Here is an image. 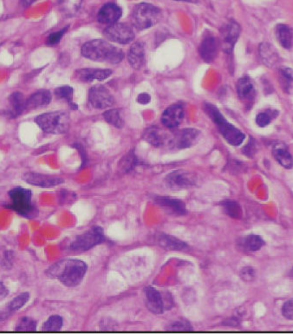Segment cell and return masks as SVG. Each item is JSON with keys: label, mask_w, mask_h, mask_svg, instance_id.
<instances>
[{"label": "cell", "mask_w": 293, "mask_h": 334, "mask_svg": "<svg viewBox=\"0 0 293 334\" xmlns=\"http://www.w3.org/2000/svg\"><path fill=\"white\" fill-rule=\"evenodd\" d=\"M88 100L92 106L101 110L112 106L115 103L114 96L111 95L110 91L101 85L89 89Z\"/></svg>", "instance_id": "obj_12"}, {"label": "cell", "mask_w": 293, "mask_h": 334, "mask_svg": "<svg viewBox=\"0 0 293 334\" xmlns=\"http://www.w3.org/2000/svg\"><path fill=\"white\" fill-rule=\"evenodd\" d=\"M291 276L293 278V268H292V270H291Z\"/></svg>", "instance_id": "obj_49"}, {"label": "cell", "mask_w": 293, "mask_h": 334, "mask_svg": "<svg viewBox=\"0 0 293 334\" xmlns=\"http://www.w3.org/2000/svg\"><path fill=\"white\" fill-rule=\"evenodd\" d=\"M68 27L64 28V29L61 30L59 31H57V32H54V33L51 34L49 37H48L47 44L49 45H54V44H57L59 43V41L62 39V36L63 34L65 33Z\"/></svg>", "instance_id": "obj_43"}, {"label": "cell", "mask_w": 293, "mask_h": 334, "mask_svg": "<svg viewBox=\"0 0 293 334\" xmlns=\"http://www.w3.org/2000/svg\"><path fill=\"white\" fill-rule=\"evenodd\" d=\"M52 101V94L49 91H39L33 95H30L26 101L27 109H35L38 107L45 106L51 103Z\"/></svg>", "instance_id": "obj_28"}, {"label": "cell", "mask_w": 293, "mask_h": 334, "mask_svg": "<svg viewBox=\"0 0 293 334\" xmlns=\"http://www.w3.org/2000/svg\"><path fill=\"white\" fill-rule=\"evenodd\" d=\"M221 46L227 54H231L240 34V26L234 21L227 23L220 30Z\"/></svg>", "instance_id": "obj_11"}, {"label": "cell", "mask_w": 293, "mask_h": 334, "mask_svg": "<svg viewBox=\"0 0 293 334\" xmlns=\"http://www.w3.org/2000/svg\"><path fill=\"white\" fill-rule=\"evenodd\" d=\"M265 245L264 239L260 235H247L240 240V246L250 252H256Z\"/></svg>", "instance_id": "obj_29"}, {"label": "cell", "mask_w": 293, "mask_h": 334, "mask_svg": "<svg viewBox=\"0 0 293 334\" xmlns=\"http://www.w3.org/2000/svg\"><path fill=\"white\" fill-rule=\"evenodd\" d=\"M103 35L107 39L111 42L121 44L132 42L135 37L133 30L128 25L122 23H115L113 25L108 26L103 31Z\"/></svg>", "instance_id": "obj_8"}, {"label": "cell", "mask_w": 293, "mask_h": 334, "mask_svg": "<svg viewBox=\"0 0 293 334\" xmlns=\"http://www.w3.org/2000/svg\"><path fill=\"white\" fill-rule=\"evenodd\" d=\"M205 111L208 115L209 118L217 125L219 131L227 143L235 147L239 146L243 143L246 138L245 134L230 122H228L227 119L220 113V110H218V108L211 103H205Z\"/></svg>", "instance_id": "obj_3"}, {"label": "cell", "mask_w": 293, "mask_h": 334, "mask_svg": "<svg viewBox=\"0 0 293 334\" xmlns=\"http://www.w3.org/2000/svg\"><path fill=\"white\" fill-rule=\"evenodd\" d=\"M237 93L242 100L253 99L255 95V87L252 79L248 77H240L237 82Z\"/></svg>", "instance_id": "obj_26"}, {"label": "cell", "mask_w": 293, "mask_h": 334, "mask_svg": "<svg viewBox=\"0 0 293 334\" xmlns=\"http://www.w3.org/2000/svg\"><path fill=\"white\" fill-rule=\"evenodd\" d=\"M143 138L146 143H149L154 147L160 148L163 146L169 147L172 134L157 127H150L145 130L143 134Z\"/></svg>", "instance_id": "obj_15"}, {"label": "cell", "mask_w": 293, "mask_h": 334, "mask_svg": "<svg viewBox=\"0 0 293 334\" xmlns=\"http://www.w3.org/2000/svg\"><path fill=\"white\" fill-rule=\"evenodd\" d=\"M155 241L159 246L167 250H171V251H174V250L179 251V250H183L187 247V244L180 239L176 238L172 235L162 234V233L156 235Z\"/></svg>", "instance_id": "obj_24"}, {"label": "cell", "mask_w": 293, "mask_h": 334, "mask_svg": "<svg viewBox=\"0 0 293 334\" xmlns=\"http://www.w3.org/2000/svg\"><path fill=\"white\" fill-rule=\"evenodd\" d=\"M150 101L151 96L148 95L147 93H142V94H140V95L137 96V102H138L140 104L145 105V104L150 103Z\"/></svg>", "instance_id": "obj_45"}, {"label": "cell", "mask_w": 293, "mask_h": 334, "mask_svg": "<svg viewBox=\"0 0 293 334\" xmlns=\"http://www.w3.org/2000/svg\"><path fill=\"white\" fill-rule=\"evenodd\" d=\"M8 294V290L4 286L3 283L0 282V301H2L4 298L6 297Z\"/></svg>", "instance_id": "obj_46"}, {"label": "cell", "mask_w": 293, "mask_h": 334, "mask_svg": "<svg viewBox=\"0 0 293 334\" xmlns=\"http://www.w3.org/2000/svg\"><path fill=\"white\" fill-rule=\"evenodd\" d=\"M239 277L246 282H252L256 277V271L252 267H245L240 270Z\"/></svg>", "instance_id": "obj_40"}, {"label": "cell", "mask_w": 293, "mask_h": 334, "mask_svg": "<svg viewBox=\"0 0 293 334\" xmlns=\"http://www.w3.org/2000/svg\"><path fill=\"white\" fill-rule=\"evenodd\" d=\"M201 132L196 129H183L172 134L169 147L184 150L193 147L199 141Z\"/></svg>", "instance_id": "obj_10"}, {"label": "cell", "mask_w": 293, "mask_h": 334, "mask_svg": "<svg viewBox=\"0 0 293 334\" xmlns=\"http://www.w3.org/2000/svg\"><path fill=\"white\" fill-rule=\"evenodd\" d=\"M105 240L103 228L95 226L88 231L78 235L74 239L70 245V249L77 252H85L99 245Z\"/></svg>", "instance_id": "obj_7"}, {"label": "cell", "mask_w": 293, "mask_h": 334, "mask_svg": "<svg viewBox=\"0 0 293 334\" xmlns=\"http://www.w3.org/2000/svg\"><path fill=\"white\" fill-rule=\"evenodd\" d=\"M184 118V110L181 105L174 104L169 106L161 116V122L169 129L177 128Z\"/></svg>", "instance_id": "obj_18"}, {"label": "cell", "mask_w": 293, "mask_h": 334, "mask_svg": "<svg viewBox=\"0 0 293 334\" xmlns=\"http://www.w3.org/2000/svg\"><path fill=\"white\" fill-rule=\"evenodd\" d=\"M26 101L25 95L21 92L15 91L9 96V103L11 107L10 110V115L11 118H16L23 113L25 110H27Z\"/></svg>", "instance_id": "obj_27"}, {"label": "cell", "mask_w": 293, "mask_h": 334, "mask_svg": "<svg viewBox=\"0 0 293 334\" xmlns=\"http://www.w3.org/2000/svg\"><path fill=\"white\" fill-rule=\"evenodd\" d=\"M29 299V293H22V294H19L9 303V305H8L9 311H10V312H15L17 310L22 308L23 306L28 302Z\"/></svg>", "instance_id": "obj_37"}, {"label": "cell", "mask_w": 293, "mask_h": 334, "mask_svg": "<svg viewBox=\"0 0 293 334\" xmlns=\"http://www.w3.org/2000/svg\"><path fill=\"white\" fill-rule=\"evenodd\" d=\"M82 54L89 60L96 62L118 63L124 58L121 49L102 39L89 41L83 45Z\"/></svg>", "instance_id": "obj_2"}, {"label": "cell", "mask_w": 293, "mask_h": 334, "mask_svg": "<svg viewBox=\"0 0 293 334\" xmlns=\"http://www.w3.org/2000/svg\"><path fill=\"white\" fill-rule=\"evenodd\" d=\"M279 116V111L274 110H267L260 112L256 116V124L260 128H264L271 123V121Z\"/></svg>", "instance_id": "obj_32"}, {"label": "cell", "mask_w": 293, "mask_h": 334, "mask_svg": "<svg viewBox=\"0 0 293 334\" xmlns=\"http://www.w3.org/2000/svg\"><path fill=\"white\" fill-rule=\"evenodd\" d=\"M35 121L45 133L60 135L67 132L70 128V116L63 111L50 112L38 116Z\"/></svg>", "instance_id": "obj_5"}, {"label": "cell", "mask_w": 293, "mask_h": 334, "mask_svg": "<svg viewBox=\"0 0 293 334\" xmlns=\"http://www.w3.org/2000/svg\"><path fill=\"white\" fill-rule=\"evenodd\" d=\"M259 55L261 62L269 68L276 67L279 64L280 59L276 48L267 42L261 43L259 46Z\"/></svg>", "instance_id": "obj_20"}, {"label": "cell", "mask_w": 293, "mask_h": 334, "mask_svg": "<svg viewBox=\"0 0 293 334\" xmlns=\"http://www.w3.org/2000/svg\"><path fill=\"white\" fill-rule=\"evenodd\" d=\"M279 81L283 90L289 93L293 87V70L288 67H284L279 70Z\"/></svg>", "instance_id": "obj_31"}, {"label": "cell", "mask_w": 293, "mask_h": 334, "mask_svg": "<svg viewBox=\"0 0 293 334\" xmlns=\"http://www.w3.org/2000/svg\"><path fill=\"white\" fill-rule=\"evenodd\" d=\"M8 194L11 198V204L6 205L7 208L29 219L37 215V211L32 202L31 191L22 187H17L9 191Z\"/></svg>", "instance_id": "obj_4"}, {"label": "cell", "mask_w": 293, "mask_h": 334, "mask_svg": "<svg viewBox=\"0 0 293 334\" xmlns=\"http://www.w3.org/2000/svg\"><path fill=\"white\" fill-rule=\"evenodd\" d=\"M103 118L110 124L113 125L118 129H121L124 125V121L119 110H107L103 114Z\"/></svg>", "instance_id": "obj_34"}, {"label": "cell", "mask_w": 293, "mask_h": 334, "mask_svg": "<svg viewBox=\"0 0 293 334\" xmlns=\"http://www.w3.org/2000/svg\"><path fill=\"white\" fill-rule=\"evenodd\" d=\"M220 206L222 207L224 212L227 213L228 216L234 219H241L243 212L241 206L238 204V202L231 199H227L220 202Z\"/></svg>", "instance_id": "obj_30"}, {"label": "cell", "mask_w": 293, "mask_h": 334, "mask_svg": "<svg viewBox=\"0 0 293 334\" xmlns=\"http://www.w3.org/2000/svg\"><path fill=\"white\" fill-rule=\"evenodd\" d=\"M257 148H256V143H255V140L251 138L249 141L248 144L246 145V147L243 149V153L246 154V156H249V157H253L254 154H256Z\"/></svg>", "instance_id": "obj_44"}, {"label": "cell", "mask_w": 293, "mask_h": 334, "mask_svg": "<svg viewBox=\"0 0 293 334\" xmlns=\"http://www.w3.org/2000/svg\"><path fill=\"white\" fill-rule=\"evenodd\" d=\"M88 266L85 261L77 259H65L56 262L48 268L46 273L52 279H58L64 286H79L85 279Z\"/></svg>", "instance_id": "obj_1"}, {"label": "cell", "mask_w": 293, "mask_h": 334, "mask_svg": "<svg viewBox=\"0 0 293 334\" xmlns=\"http://www.w3.org/2000/svg\"><path fill=\"white\" fill-rule=\"evenodd\" d=\"M218 48H219V41L216 37H213V35H206L203 37L200 48L199 52L202 59L205 62H213L214 59H216L218 54Z\"/></svg>", "instance_id": "obj_17"}, {"label": "cell", "mask_w": 293, "mask_h": 334, "mask_svg": "<svg viewBox=\"0 0 293 334\" xmlns=\"http://www.w3.org/2000/svg\"><path fill=\"white\" fill-rule=\"evenodd\" d=\"M272 154L276 161L279 162L283 168L291 169L293 168V156L290 153L288 148L284 143H277L272 149Z\"/></svg>", "instance_id": "obj_22"}, {"label": "cell", "mask_w": 293, "mask_h": 334, "mask_svg": "<svg viewBox=\"0 0 293 334\" xmlns=\"http://www.w3.org/2000/svg\"><path fill=\"white\" fill-rule=\"evenodd\" d=\"M129 64L135 69H141L145 63V49L142 43H135L129 49L128 54Z\"/></svg>", "instance_id": "obj_23"}, {"label": "cell", "mask_w": 293, "mask_h": 334, "mask_svg": "<svg viewBox=\"0 0 293 334\" xmlns=\"http://www.w3.org/2000/svg\"><path fill=\"white\" fill-rule=\"evenodd\" d=\"M37 330V322L29 317H25L19 320L16 331L19 332H34Z\"/></svg>", "instance_id": "obj_39"}, {"label": "cell", "mask_w": 293, "mask_h": 334, "mask_svg": "<svg viewBox=\"0 0 293 334\" xmlns=\"http://www.w3.org/2000/svg\"><path fill=\"white\" fill-rule=\"evenodd\" d=\"M137 163H138V159L136 157V154L134 153V151H130L129 153L125 154L124 156L121 158V161L119 162V167L123 172L128 173L136 168Z\"/></svg>", "instance_id": "obj_33"}, {"label": "cell", "mask_w": 293, "mask_h": 334, "mask_svg": "<svg viewBox=\"0 0 293 334\" xmlns=\"http://www.w3.org/2000/svg\"><path fill=\"white\" fill-rule=\"evenodd\" d=\"M55 94L57 97H59L60 99L65 100L70 104V107L77 110V105L73 103V89L70 87V86H62V87H59L56 89Z\"/></svg>", "instance_id": "obj_35"}, {"label": "cell", "mask_w": 293, "mask_h": 334, "mask_svg": "<svg viewBox=\"0 0 293 334\" xmlns=\"http://www.w3.org/2000/svg\"><path fill=\"white\" fill-rule=\"evenodd\" d=\"M154 202L167 213L180 216L187 213L186 204L180 199L172 198L169 196H155Z\"/></svg>", "instance_id": "obj_14"}, {"label": "cell", "mask_w": 293, "mask_h": 334, "mask_svg": "<svg viewBox=\"0 0 293 334\" xmlns=\"http://www.w3.org/2000/svg\"><path fill=\"white\" fill-rule=\"evenodd\" d=\"M82 1L83 0H59V4L62 11L69 14H73L79 10Z\"/></svg>", "instance_id": "obj_38"}, {"label": "cell", "mask_w": 293, "mask_h": 334, "mask_svg": "<svg viewBox=\"0 0 293 334\" xmlns=\"http://www.w3.org/2000/svg\"><path fill=\"white\" fill-rule=\"evenodd\" d=\"M121 14L122 11L121 8L116 4L109 3L104 4L103 7L101 8L97 15V19L101 24L111 26L115 23H117L121 17Z\"/></svg>", "instance_id": "obj_19"}, {"label": "cell", "mask_w": 293, "mask_h": 334, "mask_svg": "<svg viewBox=\"0 0 293 334\" xmlns=\"http://www.w3.org/2000/svg\"><path fill=\"white\" fill-rule=\"evenodd\" d=\"M196 176L185 170H176L166 177L167 186L172 190H181L196 184Z\"/></svg>", "instance_id": "obj_9"}, {"label": "cell", "mask_w": 293, "mask_h": 334, "mask_svg": "<svg viewBox=\"0 0 293 334\" xmlns=\"http://www.w3.org/2000/svg\"><path fill=\"white\" fill-rule=\"evenodd\" d=\"M37 0H20V3L24 7H29L31 4L35 3Z\"/></svg>", "instance_id": "obj_47"}, {"label": "cell", "mask_w": 293, "mask_h": 334, "mask_svg": "<svg viewBox=\"0 0 293 334\" xmlns=\"http://www.w3.org/2000/svg\"><path fill=\"white\" fill-rule=\"evenodd\" d=\"M144 299L147 309L154 314H162L166 309L165 300L161 292L152 286L144 289Z\"/></svg>", "instance_id": "obj_13"}, {"label": "cell", "mask_w": 293, "mask_h": 334, "mask_svg": "<svg viewBox=\"0 0 293 334\" xmlns=\"http://www.w3.org/2000/svg\"><path fill=\"white\" fill-rule=\"evenodd\" d=\"M176 1H185V2H195V0H176Z\"/></svg>", "instance_id": "obj_48"}, {"label": "cell", "mask_w": 293, "mask_h": 334, "mask_svg": "<svg viewBox=\"0 0 293 334\" xmlns=\"http://www.w3.org/2000/svg\"><path fill=\"white\" fill-rule=\"evenodd\" d=\"M23 179L27 183L41 187H51L63 183L64 181L59 177L46 176L38 173H26L23 176Z\"/></svg>", "instance_id": "obj_16"}, {"label": "cell", "mask_w": 293, "mask_h": 334, "mask_svg": "<svg viewBox=\"0 0 293 334\" xmlns=\"http://www.w3.org/2000/svg\"><path fill=\"white\" fill-rule=\"evenodd\" d=\"M62 317L59 315H53L48 319L47 321L44 322L43 325V331L46 332H57L62 329Z\"/></svg>", "instance_id": "obj_36"}, {"label": "cell", "mask_w": 293, "mask_h": 334, "mask_svg": "<svg viewBox=\"0 0 293 334\" xmlns=\"http://www.w3.org/2000/svg\"><path fill=\"white\" fill-rule=\"evenodd\" d=\"M282 314L287 320H293V299L285 302L283 305Z\"/></svg>", "instance_id": "obj_42"}, {"label": "cell", "mask_w": 293, "mask_h": 334, "mask_svg": "<svg viewBox=\"0 0 293 334\" xmlns=\"http://www.w3.org/2000/svg\"><path fill=\"white\" fill-rule=\"evenodd\" d=\"M111 74H112V70H110L86 68V69L77 70L76 76H77V79H78L79 81L88 83V82H93L95 80L103 81L110 77Z\"/></svg>", "instance_id": "obj_21"}, {"label": "cell", "mask_w": 293, "mask_h": 334, "mask_svg": "<svg viewBox=\"0 0 293 334\" xmlns=\"http://www.w3.org/2000/svg\"><path fill=\"white\" fill-rule=\"evenodd\" d=\"M161 19V11L153 4L143 3L136 5L132 12V23L138 30L155 26Z\"/></svg>", "instance_id": "obj_6"}, {"label": "cell", "mask_w": 293, "mask_h": 334, "mask_svg": "<svg viewBox=\"0 0 293 334\" xmlns=\"http://www.w3.org/2000/svg\"><path fill=\"white\" fill-rule=\"evenodd\" d=\"M276 37L279 44L286 50L292 49L293 46V29L286 24H279L275 29Z\"/></svg>", "instance_id": "obj_25"}, {"label": "cell", "mask_w": 293, "mask_h": 334, "mask_svg": "<svg viewBox=\"0 0 293 334\" xmlns=\"http://www.w3.org/2000/svg\"><path fill=\"white\" fill-rule=\"evenodd\" d=\"M167 330L169 331H192L193 327L187 320H182L176 321L172 325H170Z\"/></svg>", "instance_id": "obj_41"}]
</instances>
